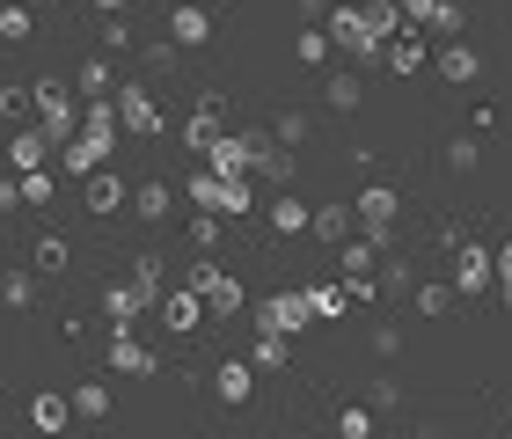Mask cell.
Returning a JSON list of instances; mask_svg holds the SVG:
<instances>
[{"mask_svg":"<svg viewBox=\"0 0 512 439\" xmlns=\"http://www.w3.org/2000/svg\"><path fill=\"white\" fill-rule=\"evenodd\" d=\"M44 147H52V140H44V132H15V169L30 176L37 161H44Z\"/></svg>","mask_w":512,"mask_h":439,"instance_id":"484cf974","label":"cell"},{"mask_svg":"<svg viewBox=\"0 0 512 439\" xmlns=\"http://www.w3.org/2000/svg\"><path fill=\"white\" fill-rule=\"evenodd\" d=\"M388 66H395V74H417V66H425V37H395L388 44Z\"/></svg>","mask_w":512,"mask_h":439,"instance_id":"44dd1931","label":"cell"},{"mask_svg":"<svg viewBox=\"0 0 512 439\" xmlns=\"http://www.w3.org/2000/svg\"><path fill=\"white\" fill-rule=\"evenodd\" d=\"M147 300H154L147 286H132V279H125V286H110V293H103V308H110V322H118V330H132V315L147 308Z\"/></svg>","mask_w":512,"mask_h":439,"instance_id":"4fadbf2b","label":"cell"},{"mask_svg":"<svg viewBox=\"0 0 512 439\" xmlns=\"http://www.w3.org/2000/svg\"><path fill=\"white\" fill-rule=\"evenodd\" d=\"M264 132H227V140L213 147V176H242V169H256V161H264Z\"/></svg>","mask_w":512,"mask_h":439,"instance_id":"3957f363","label":"cell"},{"mask_svg":"<svg viewBox=\"0 0 512 439\" xmlns=\"http://www.w3.org/2000/svg\"><path fill=\"white\" fill-rule=\"evenodd\" d=\"M74 410H81V418H110V388L103 381H81L74 388Z\"/></svg>","mask_w":512,"mask_h":439,"instance_id":"7402d4cb","label":"cell"},{"mask_svg":"<svg viewBox=\"0 0 512 439\" xmlns=\"http://www.w3.org/2000/svg\"><path fill=\"white\" fill-rule=\"evenodd\" d=\"M191 242H198V249H213V242H220V220H213V213L191 220Z\"/></svg>","mask_w":512,"mask_h":439,"instance_id":"7bdbcfd3","label":"cell"},{"mask_svg":"<svg viewBox=\"0 0 512 439\" xmlns=\"http://www.w3.org/2000/svg\"><path fill=\"white\" fill-rule=\"evenodd\" d=\"M337 432H344V439H374V418H366V410H344Z\"/></svg>","mask_w":512,"mask_h":439,"instance_id":"836d02e7","label":"cell"},{"mask_svg":"<svg viewBox=\"0 0 512 439\" xmlns=\"http://www.w3.org/2000/svg\"><path fill=\"white\" fill-rule=\"evenodd\" d=\"M366 30L395 37V30H403V8H388V0H374V8H366Z\"/></svg>","mask_w":512,"mask_h":439,"instance_id":"83f0119b","label":"cell"},{"mask_svg":"<svg viewBox=\"0 0 512 439\" xmlns=\"http://www.w3.org/2000/svg\"><path fill=\"white\" fill-rule=\"evenodd\" d=\"M44 198H52V176L30 169V176H22V205H44Z\"/></svg>","mask_w":512,"mask_h":439,"instance_id":"d6a6232c","label":"cell"},{"mask_svg":"<svg viewBox=\"0 0 512 439\" xmlns=\"http://www.w3.org/2000/svg\"><path fill=\"white\" fill-rule=\"evenodd\" d=\"M96 8H110V15H118V8H125V0H96Z\"/></svg>","mask_w":512,"mask_h":439,"instance_id":"bcb514c9","label":"cell"},{"mask_svg":"<svg viewBox=\"0 0 512 439\" xmlns=\"http://www.w3.org/2000/svg\"><path fill=\"white\" fill-rule=\"evenodd\" d=\"M15 205H22V183L8 176V183H0V213H15Z\"/></svg>","mask_w":512,"mask_h":439,"instance_id":"ee69618b","label":"cell"},{"mask_svg":"<svg viewBox=\"0 0 512 439\" xmlns=\"http://www.w3.org/2000/svg\"><path fill=\"white\" fill-rule=\"evenodd\" d=\"M30 418H37V432H66L74 403H66V396H37V403H30Z\"/></svg>","mask_w":512,"mask_h":439,"instance_id":"2e32d148","label":"cell"},{"mask_svg":"<svg viewBox=\"0 0 512 439\" xmlns=\"http://www.w3.org/2000/svg\"><path fill=\"white\" fill-rule=\"evenodd\" d=\"M498 279V249H483V242H461V257H454V293L461 300H476L483 286Z\"/></svg>","mask_w":512,"mask_h":439,"instance_id":"6da1fadb","label":"cell"},{"mask_svg":"<svg viewBox=\"0 0 512 439\" xmlns=\"http://www.w3.org/2000/svg\"><path fill=\"white\" fill-rule=\"evenodd\" d=\"M308 293H271L264 300V337H293V330H308Z\"/></svg>","mask_w":512,"mask_h":439,"instance_id":"8992f818","label":"cell"},{"mask_svg":"<svg viewBox=\"0 0 512 439\" xmlns=\"http://www.w3.org/2000/svg\"><path fill=\"white\" fill-rule=\"evenodd\" d=\"M308 308H315V315H344V286H322V293H308Z\"/></svg>","mask_w":512,"mask_h":439,"instance_id":"8d00e7d4","label":"cell"},{"mask_svg":"<svg viewBox=\"0 0 512 439\" xmlns=\"http://www.w3.org/2000/svg\"><path fill=\"white\" fill-rule=\"evenodd\" d=\"M447 169L469 176V169H476V140H454V147H447Z\"/></svg>","mask_w":512,"mask_h":439,"instance_id":"d590c367","label":"cell"},{"mask_svg":"<svg viewBox=\"0 0 512 439\" xmlns=\"http://www.w3.org/2000/svg\"><path fill=\"white\" fill-rule=\"evenodd\" d=\"M118 118H125L132 132H161V110H154L147 88H125V96H118Z\"/></svg>","mask_w":512,"mask_h":439,"instance_id":"5bb4252c","label":"cell"},{"mask_svg":"<svg viewBox=\"0 0 512 439\" xmlns=\"http://www.w3.org/2000/svg\"><path fill=\"white\" fill-rule=\"evenodd\" d=\"M88 140H103V147H110V140H118V118H110V110H103V103H96V110H88Z\"/></svg>","mask_w":512,"mask_h":439,"instance_id":"1f68e13d","label":"cell"},{"mask_svg":"<svg viewBox=\"0 0 512 439\" xmlns=\"http://www.w3.org/2000/svg\"><path fill=\"white\" fill-rule=\"evenodd\" d=\"M30 96L44 103V140H66V132H74V96H66L59 81H37Z\"/></svg>","mask_w":512,"mask_h":439,"instance_id":"52a82bcc","label":"cell"},{"mask_svg":"<svg viewBox=\"0 0 512 439\" xmlns=\"http://www.w3.org/2000/svg\"><path fill=\"white\" fill-rule=\"evenodd\" d=\"M66 264H74V249H66L59 235H44L37 242V271H66Z\"/></svg>","mask_w":512,"mask_h":439,"instance_id":"4316f807","label":"cell"},{"mask_svg":"<svg viewBox=\"0 0 512 439\" xmlns=\"http://www.w3.org/2000/svg\"><path fill=\"white\" fill-rule=\"evenodd\" d=\"M0 300H8V308H30V300H37V286L22 279V271H8V279H0Z\"/></svg>","mask_w":512,"mask_h":439,"instance_id":"f1b7e54d","label":"cell"},{"mask_svg":"<svg viewBox=\"0 0 512 439\" xmlns=\"http://www.w3.org/2000/svg\"><path fill=\"white\" fill-rule=\"evenodd\" d=\"M293 52H300V59H308V66H315V59H330V37H315V30H300V44H293Z\"/></svg>","mask_w":512,"mask_h":439,"instance_id":"74e56055","label":"cell"},{"mask_svg":"<svg viewBox=\"0 0 512 439\" xmlns=\"http://www.w3.org/2000/svg\"><path fill=\"white\" fill-rule=\"evenodd\" d=\"M220 403H249V359H227L220 366Z\"/></svg>","mask_w":512,"mask_h":439,"instance_id":"ac0fdd59","label":"cell"},{"mask_svg":"<svg viewBox=\"0 0 512 439\" xmlns=\"http://www.w3.org/2000/svg\"><path fill=\"white\" fill-rule=\"evenodd\" d=\"M278 140H286V147L308 140V118H300V110H286V118H278Z\"/></svg>","mask_w":512,"mask_h":439,"instance_id":"f35d334b","label":"cell"},{"mask_svg":"<svg viewBox=\"0 0 512 439\" xmlns=\"http://www.w3.org/2000/svg\"><path fill=\"white\" fill-rule=\"evenodd\" d=\"M330 103H337V110H359V81L337 74V81H330Z\"/></svg>","mask_w":512,"mask_h":439,"instance_id":"e575fe53","label":"cell"},{"mask_svg":"<svg viewBox=\"0 0 512 439\" xmlns=\"http://www.w3.org/2000/svg\"><path fill=\"white\" fill-rule=\"evenodd\" d=\"M439 74H447V81H476V74H483V59L469 52V44H447V52H439Z\"/></svg>","mask_w":512,"mask_h":439,"instance_id":"9a60e30c","label":"cell"},{"mask_svg":"<svg viewBox=\"0 0 512 439\" xmlns=\"http://www.w3.org/2000/svg\"><path fill=\"white\" fill-rule=\"evenodd\" d=\"M403 15H410V22H432L439 37L461 30V0H403Z\"/></svg>","mask_w":512,"mask_h":439,"instance_id":"9c48e42d","label":"cell"},{"mask_svg":"<svg viewBox=\"0 0 512 439\" xmlns=\"http://www.w3.org/2000/svg\"><path fill=\"white\" fill-rule=\"evenodd\" d=\"M191 205H205V213H249V191H242V176H191Z\"/></svg>","mask_w":512,"mask_h":439,"instance_id":"7a4b0ae2","label":"cell"},{"mask_svg":"<svg viewBox=\"0 0 512 439\" xmlns=\"http://www.w3.org/2000/svg\"><path fill=\"white\" fill-rule=\"evenodd\" d=\"M110 366H118V374H154V352L132 330H118V337H110Z\"/></svg>","mask_w":512,"mask_h":439,"instance_id":"8fae6325","label":"cell"},{"mask_svg":"<svg viewBox=\"0 0 512 439\" xmlns=\"http://www.w3.org/2000/svg\"><path fill=\"white\" fill-rule=\"evenodd\" d=\"M81 81H88V96H103V88H110V66H103V59H88V66H81Z\"/></svg>","mask_w":512,"mask_h":439,"instance_id":"60d3db41","label":"cell"},{"mask_svg":"<svg viewBox=\"0 0 512 439\" xmlns=\"http://www.w3.org/2000/svg\"><path fill=\"white\" fill-rule=\"evenodd\" d=\"M103 154H110V147H103V140H88V132H81V140L66 147V169H74V176H88V169H96Z\"/></svg>","mask_w":512,"mask_h":439,"instance_id":"cb8c5ba5","label":"cell"},{"mask_svg":"<svg viewBox=\"0 0 512 439\" xmlns=\"http://www.w3.org/2000/svg\"><path fill=\"white\" fill-rule=\"evenodd\" d=\"M103 44H110V52H125V44H132V22L110 15V22H103Z\"/></svg>","mask_w":512,"mask_h":439,"instance_id":"ab89813d","label":"cell"},{"mask_svg":"<svg viewBox=\"0 0 512 439\" xmlns=\"http://www.w3.org/2000/svg\"><path fill=\"white\" fill-rule=\"evenodd\" d=\"M125 205V183L118 176H88V213H118Z\"/></svg>","mask_w":512,"mask_h":439,"instance_id":"e0dca14e","label":"cell"},{"mask_svg":"<svg viewBox=\"0 0 512 439\" xmlns=\"http://www.w3.org/2000/svg\"><path fill=\"white\" fill-rule=\"evenodd\" d=\"M271 227H278V235H308V205H300V198H278V205H271Z\"/></svg>","mask_w":512,"mask_h":439,"instance_id":"d6986e66","label":"cell"},{"mask_svg":"<svg viewBox=\"0 0 512 439\" xmlns=\"http://www.w3.org/2000/svg\"><path fill=\"white\" fill-rule=\"evenodd\" d=\"M256 366H286V337H264V344H256Z\"/></svg>","mask_w":512,"mask_h":439,"instance_id":"b9f144b4","label":"cell"},{"mask_svg":"<svg viewBox=\"0 0 512 439\" xmlns=\"http://www.w3.org/2000/svg\"><path fill=\"white\" fill-rule=\"evenodd\" d=\"M161 322H169L176 337H191L198 322H213V315H205V300H198V293H169V300H161Z\"/></svg>","mask_w":512,"mask_h":439,"instance_id":"ba28073f","label":"cell"},{"mask_svg":"<svg viewBox=\"0 0 512 439\" xmlns=\"http://www.w3.org/2000/svg\"><path fill=\"white\" fill-rule=\"evenodd\" d=\"M256 169H264V176H278V183H286V176H293V154H286V147H278V140H271V147H264V161H256Z\"/></svg>","mask_w":512,"mask_h":439,"instance_id":"4dcf8cb0","label":"cell"},{"mask_svg":"<svg viewBox=\"0 0 512 439\" xmlns=\"http://www.w3.org/2000/svg\"><path fill=\"white\" fill-rule=\"evenodd\" d=\"M169 37H176V44H191V52H198L205 37H213V22H205V8H198V0H183V8L169 15Z\"/></svg>","mask_w":512,"mask_h":439,"instance_id":"7c38bea8","label":"cell"},{"mask_svg":"<svg viewBox=\"0 0 512 439\" xmlns=\"http://www.w3.org/2000/svg\"><path fill=\"white\" fill-rule=\"evenodd\" d=\"M352 213L366 220V242L388 249V220H395V191H388V183H366V191L352 198Z\"/></svg>","mask_w":512,"mask_h":439,"instance_id":"5b68a950","label":"cell"},{"mask_svg":"<svg viewBox=\"0 0 512 439\" xmlns=\"http://www.w3.org/2000/svg\"><path fill=\"white\" fill-rule=\"evenodd\" d=\"M498 279H505V300H512V249H498Z\"/></svg>","mask_w":512,"mask_h":439,"instance_id":"f6af8a7d","label":"cell"},{"mask_svg":"<svg viewBox=\"0 0 512 439\" xmlns=\"http://www.w3.org/2000/svg\"><path fill=\"white\" fill-rule=\"evenodd\" d=\"M0 37H8V44L30 37V8H0Z\"/></svg>","mask_w":512,"mask_h":439,"instance_id":"f546056e","label":"cell"},{"mask_svg":"<svg viewBox=\"0 0 512 439\" xmlns=\"http://www.w3.org/2000/svg\"><path fill=\"white\" fill-rule=\"evenodd\" d=\"M198 300H205V315H235V308H242V286L213 264V271H205V286H198Z\"/></svg>","mask_w":512,"mask_h":439,"instance_id":"30bf717a","label":"cell"},{"mask_svg":"<svg viewBox=\"0 0 512 439\" xmlns=\"http://www.w3.org/2000/svg\"><path fill=\"white\" fill-rule=\"evenodd\" d=\"M330 37L344 44V52H359V59H374L381 52V30H366V8H330Z\"/></svg>","mask_w":512,"mask_h":439,"instance_id":"277c9868","label":"cell"},{"mask_svg":"<svg viewBox=\"0 0 512 439\" xmlns=\"http://www.w3.org/2000/svg\"><path fill=\"white\" fill-rule=\"evenodd\" d=\"M410 300H417V315H447L461 293H454V286H410Z\"/></svg>","mask_w":512,"mask_h":439,"instance_id":"603a6c76","label":"cell"},{"mask_svg":"<svg viewBox=\"0 0 512 439\" xmlns=\"http://www.w3.org/2000/svg\"><path fill=\"white\" fill-rule=\"evenodd\" d=\"M352 205H322V213H315V235H330V242H344V235H352Z\"/></svg>","mask_w":512,"mask_h":439,"instance_id":"ffe728a7","label":"cell"},{"mask_svg":"<svg viewBox=\"0 0 512 439\" xmlns=\"http://www.w3.org/2000/svg\"><path fill=\"white\" fill-rule=\"evenodd\" d=\"M132 213H139V220H161V213H169V183H139Z\"/></svg>","mask_w":512,"mask_h":439,"instance_id":"d4e9b609","label":"cell"}]
</instances>
